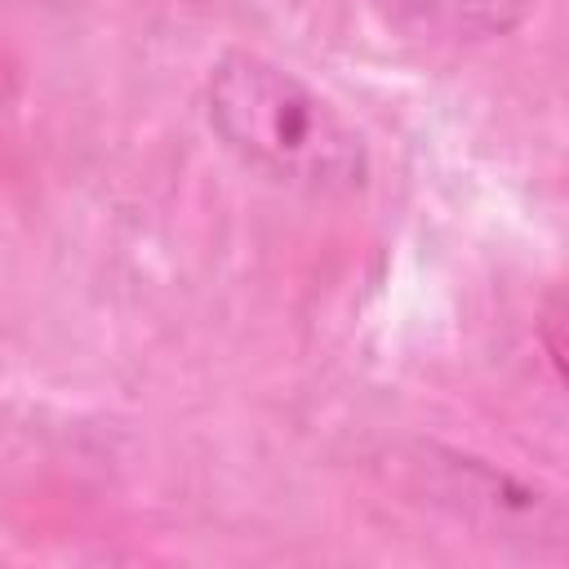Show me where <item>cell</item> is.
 <instances>
[{
	"label": "cell",
	"instance_id": "obj_3",
	"mask_svg": "<svg viewBox=\"0 0 569 569\" xmlns=\"http://www.w3.org/2000/svg\"><path fill=\"white\" fill-rule=\"evenodd\" d=\"M53 4H71V0H53Z\"/></svg>",
	"mask_w": 569,
	"mask_h": 569
},
{
	"label": "cell",
	"instance_id": "obj_2",
	"mask_svg": "<svg viewBox=\"0 0 569 569\" xmlns=\"http://www.w3.org/2000/svg\"><path fill=\"white\" fill-rule=\"evenodd\" d=\"M373 13L405 40L485 44L516 31L533 0H369Z\"/></svg>",
	"mask_w": 569,
	"mask_h": 569
},
{
	"label": "cell",
	"instance_id": "obj_1",
	"mask_svg": "<svg viewBox=\"0 0 569 569\" xmlns=\"http://www.w3.org/2000/svg\"><path fill=\"white\" fill-rule=\"evenodd\" d=\"M213 138L253 173L307 196H351L369 178L360 129L267 53L231 49L204 76Z\"/></svg>",
	"mask_w": 569,
	"mask_h": 569
}]
</instances>
